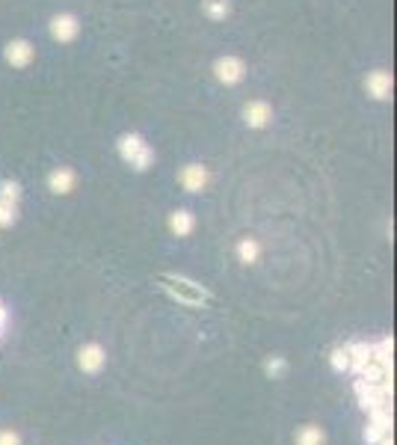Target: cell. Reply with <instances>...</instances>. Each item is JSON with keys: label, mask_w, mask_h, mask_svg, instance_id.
<instances>
[{"label": "cell", "mask_w": 397, "mask_h": 445, "mask_svg": "<svg viewBox=\"0 0 397 445\" xmlns=\"http://www.w3.org/2000/svg\"><path fill=\"white\" fill-rule=\"evenodd\" d=\"M214 75L220 84L225 86H234V84H240L243 75H246V66H243V60L240 57H231V53H225V57H220L214 62Z\"/></svg>", "instance_id": "3"}, {"label": "cell", "mask_w": 397, "mask_h": 445, "mask_svg": "<svg viewBox=\"0 0 397 445\" xmlns=\"http://www.w3.org/2000/svg\"><path fill=\"white\" fill-rule=\"evenodd\" d=\"M296 445H323V431L320 427H303L296 436Z\"/></svg>", "instance_id": "16"}, {"label": "cell", "mask_w": 397, "mask_h": 445, "mask_svg": "<svg viewBox=\"0 0 397 445\" xmlns=\"http://www.w3.org/2000/svg\"><path fill=\"white\" fill-rule=\"evenodd\" d=\"M202 9H205V15L211 18V21H225L229 12H231V3L229 0H205Z\"/></svg>", "instance_id": "13"}, {"label": "cell", "mask_w": 397, "mask_h": 445, "mask_svg": "<svg viewBox=\"0 0 397 445\" xmlns=\"http://www.w3.org/2000/svg\"><path fill=\"white\" fill-rule=\"evenodd\" d=\"M77 365H80V368H84L86 374L101 371V368H104V351H101V344H86V347H80Z\"/></svg>", "instance_id": "10"}, {"label": "cell", "mask_w": 397, "mask_h": 445, "mask_svg": "<svg viewBox=\"0 0 397 445\" xmlns=\"http://www.w3.org/2000/svg\"><path fill=\"white\" fill-rule=\"evenodd\" d=\"M75 184H77V175H75V169H68V166H57L48 175V187H51V193H57V196L71 193Z\"/></svg>", "instance_id": "7"}, {"label": "cell", "mask_w": 397, "mask_h": 445, "mask_svg": "<svg viewBox=\"0 0 397 445\" xmlns=\"http://www.w3.org/2000/svg\"><path fill=\"white\" fill-rule=\"evenodd\" d=\"M258 253H261V249H258V244H255L252 238H246V240H240V244H238V255H240L243 264L258 262Z\"/></svg>", "instance_id": "14"}, {"label": "cell", "mask_w": 397, "mask_h": 445, "mask_svg": "<svg viewBox=\"0 0 397 445\" xmlns=\"http://www.w3.org/2000/svg\"><path fill=\"white\" fill-rule=\"evenodd\" d=\"M285 368H287V362L282 359V356H273V359H267V365H264L267 377H282Z\"/></svg>", "instance_id": "19"}, {"label": "cell", "mask_w": 397, "mask_h": 445, "mask_svg": "<svg viewBox=\"0 0 397 445\" xmlns=\"http://www.w3.org/2000/svg\"><path fill=\"white\" fill-rule=\"evenodd\" d=\"M181 187L187 193H198V190H205L207 187V181H211V175H207V169L202 166V164H187L184 169H181Z\"/></svg>", "instance_id": "5"}, {"label": "cell", "mask_w": 397, "mask_h": 445, "mask_svg": "<svg viewBox=\"0 0 397 445\" xmlns=\"http://www.w3.org/2000/svg\"><path fill=\"white\" fill-rule=\"evenodd\" d=\"M77 33H80V24H77L75 15L62 12V15H53L51 18V36L57 42H75Z\"/></svg>", "instance_id": "4"}, {"label": "cell", "mask_w": 397, "mask_h": 445, "mask_svg": "<svg viewBox=\"0 0 397 445\" xmlns=\"http://www.w3.org/2000/svg\"><path fill=\"white\" fill-rule=\"evenodd\" d=\"M347 351H350V368L347 371H353L359 377L365 365L371 362V344L368 342H353V344H347Z\"/></svg>", "instance_id": "11"}, {"label": "cell", "mask_w": 397, "mask_h": 445, "mask_svg": "<svg viewBox=\"0 0 397 445\" xmlns=\"http://www.w3.org/2000/svg\"><path fill=\"white\" fill-rule=\"evenodd\" d=\"M329 365L335 371H347L350 368V351H347V344L344 347H335V351L329 353Z\"/></svg>", "instance_id": "15"}, {"label": "cell", "mask_w": 397, "mask_h": 445, "mask_svg": "<svg viewBox=\"0 0 397 445\" xmlns=\"http://www.w3.org/2000/svg\"><path fill=\"white\" fill-rule=\"evenodd\" d=\"M160 288H164L172 300L187 303V306H202V303L211 297V294H207V288H202L198 282L187 279V276H172V273L160 276Z\"/></svg>", "instance_id": "1"}, {"label": "cell", "mask_w": 397, "mask_h": 445, "mask_svg": "<svg viewBox=\"0 0 397 445\" xmlns=\"http://www.w3.org/2000/svg\"><path fill=\"white\" fill-rule=\"evenodd\" d=\"M0 333H3V329H0Z\"/></svg>", "instance_id": "24"}, {"label": "cell", "mask_w": 397, "mask_h": 445, "mask_svg": "<svg viewBox=\"0 0 397 445\" xmlns=\"http://www.w3.org/2000/svg\"><path fill=\"white\" fill-rule=\"evenodd\" d=\"M6 327V309H3V303H0V329Z\"/></svg>", "instance_id": "23"}, {"label": "cell", "mask_w": 397, "mask_h": 445, "mask_svg": "<svg viewBox=\"0 0 397 445\" xmlns=\"http://www.w3.org/2000/svg\"><path fill=\"white\" fill-rule=\"evenodd\" d=\"M365 89L376 98V101H389L392 98V75L389 71H371L365 80Z\"/></svg>", "instance_id": "8"}, {"label": "cell", "mask_w": 397, "mask_h": 445, "mask_svg": "<svg viewBox=\"0 0 397 445\" xmlns=\"http://www.w3.org/2000/svg\"><path fill=\"white\" fill-rule=\"evenodd\" d=\"M193 226H196V220H193V214L190 211H175L172 217H169V229H172V235H178V238H187L193 231Z\"/></svg>", "instance_id": "12"}, {"label": "cell", "mask_w": 397, "mask_h": 445, "mask_svg": "<svg viewBox=\"0 0 397 445\" xmlns=\"http://www.w3.org/2000/svg\"><path fill=\"white\" fill-rule=\"evenodd\" d=\"M383 433H385V431H383V427H376V424L371 422V424H368V427H365V442H368V445H374V442H380V436H383Z\"/></svg>", "instance_id": "20"}, {"label": "cell", "mask_w": 397, "mask_h": 445, "mask_svg": "<svg viewBox=\"0 0 397 445\" xmlns=\"http://www.w3.org/2000/svg\"><path fill=\"white\" fill-rule=\"evenodd\" d=\"M18 220V211H15V205L12 202H0V226H12V222Z\"/></svg>", "instance_id": "18"}, {"label": "cell", "mask_w": 397, "mask_h": 445, "mask_svg": "<svg viewBox=\"0 0 397 445\" xmlns=\"http://www.w3.org/2000/svg\"><path fill=\"white\" fill-rule=\"evenodd\" d=\"M119 155L125 164H131L137 173H146V169L155 164V151L140 134H122L119 137Z\"/></svg>", "instance_id": "2"}, {"label": "cell", "mask_w": 397, "mask_h": 445, "mask_svg": "<svg viewBox=\"0 0 397 445\" xmlns=\"http://www.w3.org/2000/svg\"><path fill=\"white\" fill-rule=\"evenodd\" d=\"M243 119H246L249 128H264V125H270V119H273V110H270L267 101H249L243 107Z\"/></svg>", "instance_id": "9"}, {"label": "cell", "mask_w": 397, "mask_h": 445, "mask_svg": "<svg viewBox=\"0 0 397 445\" xmlns=\"http://www.w3.org/2000/svg\"><path fill=\"white\" fill-rule=\"evenodd\" d=\"M0 445H21V436L12 431H0Z\"/></svg>", "instance_id": "21"}, {"label": "cell", "mask_w": 397, "mask_h": 445, "mask_svg": "<svg viewBox=\"0 0 397 445\" xmlns=\"http://www.w3.org/2000/svg\"><path fill=\"white\" fill-rule=\"evenodd\" d=\"M380 445H394V440H392V433H383V436H380Z\"/></svg>", "instance_id": "22"}, {"label": "cell", "mask_w": 397, "mask_h": 445, "mask_svg": "<svg viewBox=\"0 0 397 445\" xmlns=\"http://www.w3.org/2000/svg\"><path fill=\"white\" fill-rule=\"evenodd\" d=\"M3 57H6L9 66L24 68V66H30V60H33V44L27 42V39H12L3 48Z\"/></svg>", "instance_id": "6"}, {"label": "cell", "mask_w": 397, "mask_h": 445, "mask_svg": "<svg viewBox=\"0 0 397 445\" xmlns=\"http://www.w3.org/2000/svg\"><path fill=\"white\" fill-rule=\"evenodd\" d=\"M18 196H21V184L18 181H0V202H18Z\"/></svg>", "instance_id": "17"}]
</instances>
